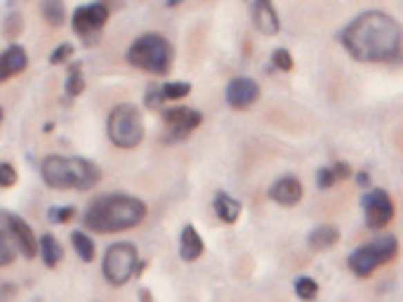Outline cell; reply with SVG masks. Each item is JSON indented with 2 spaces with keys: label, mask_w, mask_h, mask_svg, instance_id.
Wrapping results in <instances>:
<instances>
[{
  "label": "cell",
  "mask_w": 403,
  "mask_h": 302,
  "mask_svg": "<svg viewBox=\"0 0 403 302\" xmlns=\"http://www.w3.org/2000/svg\"><path fill=\"white\" fill-rule=\"evenodd\" d=\"M142 270H144V262H140V253H137V248L132 243L120 241L109 246L102 272H104L106 281L111 286H123V283H128Z\"/></svg>",
  "instance_id": "cell-7"
},
{
  "label": "cell",
  "mask_w": 403,
  "mask_h": 302,
  "mask_svg": "<svg viewBox=\"0 0 403 302\" xmlns=\"http://www.w3.org/2000/svg\"><path fill=\"white\" fill-rule=\"evenodd\" d=\"M307 241H309V248L328 250L339 241V229L335 225H319L312 234H309Z\"/></svg>",
  "instance_id": "cell-18"
},
{
  "label": "cell",
  "mask_w": 403,
  "mask_h": 302,
  "mask_svg": "<svg viewBox=\"0 0 403 302\" xmlns=\"http://www.w3.org/2000/svg\"><path fill=\"white\" fill-rule=\"evenodd\" d=\"M21 31H24V19H21V15H10L8 19H5V36L17 38Z\"/></svg>",
  "instance_id": "cell-31"
},
{
  "label": "cell",
  "mask_w": 403,
  "mask_h": 302,
  "mask_svg": "<svg viewBox=\"0 0 403 302\" xmlns=\"http://www.w3.org/2000/svg\"><path fill=\"white\" fill-rule=\"evenodd\" d=\"M43 17L50 26L59 28L66 21V8L62 0H43Z\"/></svg>",
  "instance_id": "cell-21"
},
{
  "label": "cell",
  "mask_w": 403,
  "mask_h": 302,
  "mask_svg": "<svg viewBox=\"0 0 403 302\" xmlns=\"http://www.w3.org/2000/svg\"><path fill=\"white\" fill-rule=\"evenodd\" d=\"M68 57H73V45L62 43L59 48H55L53 55H50V64L59 66V64H64V62H68Z\"/></svg>",
  "instance_id": "cell-29"
},
{
  "label": "cell",
  "mask_w": 403,
  "mask_h": 302,
  "mask_svg": "<svg viewBox=\"0 0 403 302\" xmlns=\"http://www.w3.org/2000/svg\"><path fill=\"white\" fill-rule=\"evenodd\" d=\"M316 185H319V189H332V187L337 185V178H335V173H332L330 165H326V168L319 170V175H316Z\"/></svg>",
  "instance_id": "cell-30"
},
{
  "label": "cell",
  "mask_w": 403,
  "mask_h": 302,
  "mask_svg": "<svg viewBox=\"0 0 403 302\" xmlns=\"http://www.w3.org/2000/svg\"><path fill=\"white\" fill-rule=\"evenodd\" d=\"M147 218V206L128 194H104L90 203L85 213V227L97 234H113L137 227Z\"/></svg>",
  "instance_id": "cell-2"
},
{
  "label": "cell",
  "mask_w": 403,
  "mask_h": 302,
  "mask_svg": "<svg viewBox=\"0 0 403 302\" xmlns=\"http://www.w3.org/2000/svg\"><path fill=\"white\" fill-rule=\"evenodd\" d=\"M19 175L10 163H0V189H10V187L17 185Z\"/></svg>",
  "instance_id": "cell-26"
},
{
  "label": "cell",
  "mask_w": 403,
  "mask_h": 302,
  "mask_svg": "<svg viewBox=\"0 0 403 302\" xmlns=\"http://www.w3.org/2000/svg\"><path fill=\"white\" fill-rule=\"evenodd\" d=\"M241 201H236L234 196H229L227 191H220L215 196V213L224 225H234L241 218Z\"/></svg>",
  "instance_id": "cell-17"
},
{
  "label": "cell",
  "mask_w": 403,
  "mask_h": 302,
  "mask_svg": "<svg viewBox=\"0 0 403 302\" xmlns=\"http://www.w3.org/2000/svg\"><path fill=\"white\" fill-rule=\"evenodd\" d=\"M257 100H260V85L252 78H234L227 85V104L236 111L250 109Z\"/></svg>",
  "instance_id": "cell-12"
},
{
  "label": "cell",
  "mask_w": 403,
  "mask_h": 302,
  "mask_svg": "<svg viewBox=\"0 0 403 302\" xmlns=\"http://www.w3.org/2000/svg\"><path fill=\"white\" fill-rule=\"evenodd\" d=\"M272 62H274V66L279 71H292V57L290 53H288L285 48H279V50H274V55H272Z\"/></svg>",
  "instance_id": "cell-27"
},
{
  "label": "cell",
  "mask_w": 403,
  "mask_h": 302,
  "mask_svg": "<svg viewBox=\"0 0 403 302\" xmlns=\"http://www.w3.org/2000/svg\"><path fill=\"white\" fill-rule=\"evenodd\" d=\"M180 3H182V0H168V8H177Z\"/></svg>",
  "instance_id": "cell-36"
},
{
  "label": "cell",
  "mask_w": 403,
  "mask_h": 302,
  "mask_svg": "<svg viewBox=\"0 0 403 302\" xmlns=\"http://www.w3.org/2000/svg\"><path fill=\"white\" fill-rule=\"evenodd\" d=\"M140 298H142V300H151V293H149V290H142Z\"/></svg>",
  "instance_id": "cell-35"
},
{
  "label": "cell",
  "mask_w": 403,
  "mask_h": 302,
  "mask_svg": "<svg viewBox=\"0 0 403 302\" xmlns=\"http://www.w3.org/2000/svg\"><path fill=\"white\" fill-rule=\"evenodd\" d=\"M40 175L45 185L62 191H88L102 180V170L80 156H48L40 163Z\"/></svg>",
  "instance_id": "cell-3"
},
{
  "label": "cell",
  "mask_w": 403,
  "mask_h": 302,
  "mask_svg": "<svg viewBox=\"0 0 403 302\" xmlns=\"http://www.w3.org/2000/svg\"><path fill=\"white\" fill-rule=\"evenodd\" d=\"M0 218H3L5 227H8V232L12 234V238L17 241V248H19V253L24 255L26 260H33L38 255V238L36 234H33L31 227L26 225L24 218H19V215H12V213H0Z\"/></svg>",
  "instance_id": "cell-9"
},
{
  "label": "cell",
  "mask_w": 403,
  "mask_h": 302,
  "mask_svg": "<svg viewBox=\"0 0 403 302\" xmlns=\"http://www.w3.org/2000/svg\"><path fill=\"white\" fill-rule=\"evenodd\" d=\"M38 253H40V258H43L45 262V267H50V270H55L57 267V262L62 260V246H59V241L53 236V234H43L40 236V241H38Z\"/></svg>",
  "instance_id": "cell-19"
},
{
  "label": "cell",
  "mask_w": 403,
  "mask_h": 302,
  "mask_svg": "<svg viewBox=\"0 0 403 302\" xmlns=\"http://www.w3.org/2000/svg\"><path fill=\"white\" fill-rule=\"evenodd\" d=\"M180 255L184 262H194L203 255V238H200L194 225H184L180 236Z\"/></svg>",
  "instance_id": "cell-16"
},
{
  "label": "cell",
  "mask_w": 403,
  "mask_h": 302,
  "mask_svg": "<svg viewBox=\"0 0 403 302\" xmlns=\"http://www.w3.org/2000/svg\"><path fill=\"white\" fill-rule=\"evenodd\" d=\"M252 24L264 36H276L281 31V19L274 0H252Z\"/></svg>",
  "instance_id": "cell-14"
},
{
  "label": "cell",
  "mask_w": 403,
  "mask_h": 302,
  "mask_svg": "<svg viewBox=\"0 0 403 302\" xmlns=\"http://www.w3.org/2000/svg\"><path fill=\"white\" fill-rule=\"evenodd\" d=\"M160 90H163V97H165V100H182V97H187L189 93H191V83L172 81V83L160 85Z\"/></svg>",
  "instance_id": "cell-25"
},
{
  "label": "cell",
  "mask_w": 403,
  "mask_h": 302,
  "mask_svg": "<svg viewBox=\"0 0 403 302\" xmlns=\"http://www.w3.org/2000/svg\"><path fill=\"white\" fill-rule=\"evenodd\" d=\"M295 293L299 300H314L319 295V283L312 276H299L295 281Z\"/></svg>",
  "instance_id": "cell-24"
},
{
  "label": "cell",
  "mask_w": 403,
  "mask_h": 302,
  "mask_svg": "<svg viewBox=\"0 0 403 302\" xmlns=\"http://www.w3.org/2000/svg\"><path fill=\"white\" fill-rule=\"evenodd\" d=\"M83 66H80V62L68 66V76H66V95L68 97H78L83 95L85 90V78H83Z\"/></svg>",
  "instance_id": "cell-22"
},
{
  "label": "cell",
  "mask_w": 403,
  "mask_h": 302,
  "mask_svg": "<svg viewBox=\"0 0 403 302\" xmlns=\"http://www.w3.org/2000/svg\"><path fill=\"white\" fill-rule=\"evenodd\" d=\"M356 185H359L361 189H368V187H371V175H368L366 170H361V173L356 175Z\"/></svg>",
  "instance_id": "cell-34"
},
{
  "label": "cell",
  "mask_w": 403,
  "mask_h": 302,
  "mask_svg": "<svg viewBox=\"0 0 403 302\" xmlns=\"http://www.w3.org/2000/svg\"><path fill=\"white\" fill-rule=\"evenodd\" d=\"M364 213L368 229H382L394 218V201L384 189H371L364 196Z\"/></svg>",
  "instance_id": "cell-8"
},
{
  "label": "cell",
  "mask_w": 403,
  "mask_h": 302,
  "mask_svg": "<svg viewBox=\"0 0 403 302\" xmlns=\"http://www.w3.org/2000/svg\"><path fill=\"white\" fill-rule=\"evenodd\" d=\"M396 250H399V241H396V236H391V234H387V236H379V238H375V241L359 246L354 253L349 255V260H347L349 270L354 272L356 276L366 279V276H371L377 267H382L384 262H389L391 258H394Z\"/></svg>",
  "instance_id": "cell-6"
},
{
  "label": "cell",
  "mask_w": 403,
  "mask_h": 302,
  "mask_svg": "<svg viewBox=\"0 0 403 302\" xmlns=\"http://www.w3.org/2000/svg\"><path fill=\"white\" fill-rule=\"evenodd\" d=\"M17 241L10 238V232L0 229V267H8L12 265L15 258H17Z\"/></svg>",
  "instance_id": "cell-23"
},
{
  "label": "cell",
  "mask_w": 403,
  "mask_h": 302,
  "mask_svg": "<svg viewBox=\"0 0 403 302\" xmlns=\"http://www.w3.org/2000/svg\"><path fill=\"white\" fill-rule=\"evenodd\" d=\"M76 215V208H71V206H64V208H53L50 210V220L53 222H68Z\"/></svg>",
  "instance_id": "cell-32"
},
{
  "label": "cell",
  "mask_w": 403,
  "mask_h": 302,
  "mask_svg": "<svg viewBox=\"0 0 403 302\" xmlns=\"http://www.w3.org/2000/svg\"><path fill=\"white\" fill-rule=\"evenodd\" d=\"M0 123H3V109H0Z\"/></svg>",
  "instance_id": "cell-37"
},
{
  "label": "cell",
  "mask_w": 403,
  "mask_h": 302,
  "mask_svg": "<svg viewBox=\"0 0 403 302\" xmlns=\"http://www.w3.org/2000/svg\"><path fill=\"white\" fill-rule=\"evenodd\" d=\"M163 121L170 128V140H184L203 123V116L196 109H187V106H180V109H165L163 111Z\"/></svg>",
  "instance_id": "cell-10"
},
{
  "label": "cell",
  "mask_w": 403,
  "mask_h": 302,
  "mask_svg": "<svg viewBox=\"0 0 403 302\" xmlns=\"http://www.w3.org/2000/svg\"><path fill=\"white\" fill-rule=\"evenodd\" d=\"M332 168V173H335V178H337V182H342V180H347L349 175H351V168L344 161H337V163H332L330 165Z\"/></svg>",
  "instance_id": "cell-33"
},
{
  "label": "cell",
  "mask_w": 403,
  "mask_h": 302,
  "mask_svg": "<svg viewBox=\"0 0 403 302\" xmlns=\"http://www.w3.org/2000/svg\"><path fill=\"white\" fill-rule=\"evenodd\" d=\"M302 182H299L295 175H283V178H279L272 185V189H269V198L276 201L279 206H297L299 201H302Z\"/></svg>",
  "instance_id": "cell-13"
},
{
  "label": "cell",
  "mask_w": 403,
  "mask_h": 302,
  "mask_svg": "<svg viewBox=\"0 0 403 302\" xmlns=\"http://www.w3.org/2000/svg\"><path fill=\"white\" fill-rule=\"evenodd\" d=\"M128 62L153 76H165L172 66V45L160 33H144L128 48Z\"/></svg>",
  "instance_id": "cell-4"
},
{
  "label": "cell",
  "mask_w": 403,
  "mask_h": 302,
  "mask_svg": "<svg viewBox=\"0 0 403 302\" xmlns=\"http://www.w3.org/2000/svg\"><path fill=\"white\" fill-rule=\"evenodd\" d=\"M28 64L26 50L21 45H10L3 55H0V83L10 81L17 73H21Z\"/></svg>",
  "instance_id": "cell-15"
},
{
  "label": "cell",
  "mask_w": 403,
  "mask_h": 302,
  "mask_svg": "<svg viewBox=\"0 0 403 302\" xmlns=\"http://www.w3.org/2000/svg\"><path fill=\"white\" fill-rule=\"evenodd\" d=\"M71 243H73V250L78 253V258L83 262H92L97 255L95 250V241L88 236L85 232H71Z\"/></svg>",
  "instance_id": "cell-20"
},
{
  "label": "cell",
  "mask_w": 403,
  "mask_h": 302,
  "mask_svg": "<svg viewBox=\"0 0 403 302\" xmlns=\"http://www.w3.org/2000/svg\"><path fill=\"white\" fill-rule=\"evenodd\" d=\"M109 19V8L104 3H95V5H83L73 12L71 26L73 31L80 33V36H88L92 31H100L102 26L106 24Z\"/></svg>",
  "instance_id": "cell-11"
},
{
  "label": "cell",
  "mask_w": 403,
  "mask_h": 302,
  "mask_svg": "<svg viewBox=\"0 0 403 302\" xmlns=\"http://www.w3.org/2000/svg\"><path fill=\"white\" fill-rule=\"evenodd\" d=\"M163 102H168L163 97V90H160L158 85H151V88L147 90V97H144V104H147L149 109H160Z\"/></svg>",
  "instance_id": "cell-28"
},
{
  "label": "cell",
  "mask_w": 403,
  "mask_h": 302,
  "mask_svg": "<svg viewBox=\"0 0 403 302\" xmlns=\"http://www.w3.org/2000/svg\"><path fill=\"white\" fill-rule=\"evenodd\" d=\"M106 130L118 149H135L144 140V118L135 104H118L109 113Z\"/></svg>",
  "instance_id": "cell-5"
},
{
  "label": "cell",
  "mask_w": 403,
  "mask_h": 302,
  "mask_svg": "<svg viewBox=\"0 0 403 302\" xmlns=\"http://www.w3.org/2000/svg\"><path fill=\"white\" fill-rule=\"evenodd\" d=\"M344 50L356 62H389L399 57L403 45V28L394 17L379 10H371L356 17L342 31Z\"/></svg>",
  "instance_id": "cell-1"
}]
</instances>
